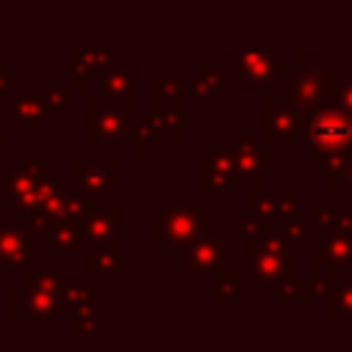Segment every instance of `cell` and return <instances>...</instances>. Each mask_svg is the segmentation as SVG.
<instances>
[{"label": "cell", "instance_id": "obj_20", "mask_svg": "<svg viewBox=\"0 0 352 352\" xmlns=\"http://www.w3.org/2000/svg\"><path fill=\"white\" fill-rule=\"evenodd\" d=\"M138 94V69L126 60L113 63L99 74V96L118 104H135Z\"/></svg>", "mask_w": 352, "mask_h": 352}, {"label": "cell", "instance_id": "obj_36", "mask_svg": "<svg viewBox=\"0 0 352 352\" xmlns=\"http://www.w3.org/2000/svg\"><path fill=\"white\" fill-rule=\"evenodd\" d=\"M8 88H11V66L8 63H0V102L8 94Z\"/></svg>", "mask_w": 352, "mask_h": 352}, {"label": "cell", "instance_id": "obj_12", "mask_svg": "<svg viewBox=\"0 0 352 352\" xmlns=\"http://www.w3.org/2000/svg\"><path fill=\"white\" fill-rule=\"evenodd\" d=\"M198 184L212 195V201H223L226 192L236 187L234 138H214L212 146L198 157Z\"/></svg>", "mask_w": 352, "mask_h": 352}, {"label": "cell", "instance_id": "obj_35", "mask_svg": "<svg viewBox=\"0 0 352 352\" xmlns=\"http://www.w3.org/2000/svg\"><path fill=\"white\" fill-rule=\"evenodd\" d=\"M60 74H63V77H66V80H69V85H72V88H74V91H80V88H85V82H88V77H85V74H82V72H77V69H74V63H72V60H69V63H63V66H60Z\"/></svg>", "mask_w": 352, "mask_h": 352}, {"label": "cell", "instance_id": "obj_17", "mask_svg": "<svg viewBox=\"0 0 352 352\" xmlns=\"http://www.w3.org/2000/svg\"><path fill=\"white\" fill-rule=\"evenodd\" d=\"M314 261L324 267L327 278L352 275V228H319L311 245Z\"/></svg>", "mask_w": 352, "mask_h": 352}, {"label": "cell", "instance_id": "obj_27", "mask_svg": "<svg viewBox=\"0 0 352 352\" xmlns=\"http://www.w3.org/2000/svg\"><path fill=\"white\" fill-rule=\"evenodd\" d=\"M44 242H50L52 250L58 253H85V242L80 234V223L77 220H55L50 223Z\"/></svg>", "mask_w": 352, "mask_h": 352}, {"label": "cell", "instance_id": "obj_15", "mask_svg": "<svg viewBox=\"0 0 352 352\" xmlns=\"http://www.w3.org/2000/svg\"><path fill=\"white\" fill-rule=\"evenodd\" d=\"M272 148L258 138H250V132L245 126H236L234 132V157H236V187H256L261 184V179L272 176L275 160H272Z\"/></svg>", "mask_w": 352, "mask_h": 352}, {"label": "cell", "instance_id": "obj_19", "mask_svg": "<svg viewBox=\"0 0 352 352\" xmlns=\"http://www.w3.org/2000/svg\"><path fill=\"white\" fill-rule=\"evenodd\" d=\"M250 192V212L258 214L267 226H283L292 214L300 209V192L297 190H272L261 192L258 184L248 190Z\"/></svg>", "mask_w": 352, "mask_h": 352}, {"label": "cell", "instance_id": "obj_9", "mask_svg": "<svg viewBox=\"0 0 352 352\" xmlns=\"http://www.w3.org/2000/svg\"><path fill=\"white\" fill-rule=\"evenodd\" d=\"M135 104H118L107 102L102 96L91 99L85 104V138L96 143V148H104L110 154H121L126 140V121Z\"/></svg>", "mask_w": 352, "mask_h": 352}, {"label": "cell", "instance_id": "obj_33", "mask_svg": "<svg viewBox=\"0 0 352 352\" xmlns=\"http://www.w3.org/2000/svg\"><path fill=\"white\" fill-rule=\"evenodd\" d=\"M236 228H239V236H242V242H253L264 228H267V223L258 217V214H253V212H245V214H236Z\"/></svg>", "mask_w": 352, "mask_h": 352}, {"label": "cell", "instance_id": "obj_31", "mask_svg": "<svg viewBox=\"0 0 352 352\" xmlns=\"http://www.w3.org/2000/svg\"><path fill=\"white\" fill-rule=\"evenodd\" d=\"M126 140L132 143L135 151H148L154 135H151V118H148V110H132L129 113V121H126Z\"/></svg>", "mask_w": 352, "mask_h": 352}, {"label": "cell", "instance_id": "obj_30", "mask_svg": "<svg viewBox=\"0 0 352 352\" xmlns=\"http://www.w3.org/2000/svg\"><path fill=\"white\" fill-rule=\"evenodd\" d=\"M209 280H212L209 297H212L214 302H231V300H236V294H239V289H242V280H239V275H236L234 261H231L228 267H223L220 272H214Z\"/></svg>", "mask_w": 352, "mask_h": 352}, {"label": "cell", "instance_id": "obj_29", "mask_svg": "<svg viewBox=\"0 0 352 352\" xmlns=\"http://www.w3.org/2000/svg\"><path fill=\"white\" fill-rule=\"evenodd\" d=\"M124 60L121 50H110V52H88V50H77L72 55V63L77 72H82L85 77H99L104 69H110L113 63Z\"/></svg>", "mask_w": 352, "mask_h": 352}, {"label": "cell", "instance_id": "obj_39", "mask_svg": "<svg viewBox=\"0 0 352 352\" xmlns=\"http://www.w3.org/2000/svg\"><path fill=\"white\" fill-rule=\"evenodd\" d=\"M0 278H3V275H0Z\"/></svg>", "mask_w": 352, "mask_h": 352}, {"label": "cell", "instance_id": "obj_25", "mask_svg": "<svg viewBox=\"0 0 352 352\" xmlns=\"http://www.w3.org/2000/svg\"><path fill=\"white\" fill-rule=\"evenodd\" d=\"M85 272L104 278H124V248H88L85 250Z\"/></svg>", "mask_w": 352, "mask_h": 352}, {"label": "cell", "instance_id": "obj_5", "mask_svg": "<svg viewBox=\"0 0 352 352\" xmlns=\"http://www.w3.org/2000/svg\"><path fill=\"white\" fill-rule=\"evenodd\" d=\"M50 154L28 151L22 162H0V192H3V220L25 223L30 214L38 187L47 176Z\"/></svg>", "mask_w": 352, "mask_h": 352}, {"label": "cell", "instance_id": "obj_28", "mask_svg": "<svg viewBox=\"0 0 352 352\" xmlns=\"http://www.w3.org/2000/svg\"><path fill=\"white\" fill-rule=\"evenodd\" d=\"M324 311L336 314L338 324H352V275L324 289Z\"/></svg>", "mask_w": 352, "mask_h": 352}, {"label": "cell", "instance_id": "obj_32", "mask_svg": "<svg viewBox=\"0 0 352 352\" xmlns=\"http://www.w3.org/2000/svg\"><path fill=\"white\" fill-rule=\"evenodd\" d=\"M47 96H50V104L58 116H72L74 113V102H72V85L69 80L58 72L47 80Z\"/></svg>", "mask_w": 352, "mask_h": 352}, {"label": "cell", "instance_id": "obj_16", "mask_svg": "<svg viewBox=\"0 0 352 352\" xmlns=\"http://www.w3.org/2000/svg\"><path fill=\"white\" fill-rule=\"evenodd\" d=\"M33 236L22 223L0 220V275L3 278H30L33 264Z\"/></svg>", "mask_w": 352, "mask_h": 352}, {"label": "cell", "instance_id": "obj_3", "mask_svg": "<svg viewBox=\"0 0 352 352\" xmlns=\"http://www.w3.org/2000/svg\"><path fill=\"white\" fill-rule=\"evenodd\" d=\"M212 226V217L187 201H160L157 212L146 217V236L157 242L162 253H179L201 239Z\"/></svg>", "mask_w": 352, "mask_h": 352}, {"label": "cell", "instance_id": "obj_24", "mask_svg": "<svg viewBox=\"0 0 352 352\" xmlns=\"http://www.w3.org/2000/svg\"><path fill=\"white\" fill-rule=\"evenodd\" d=\"M110 324H113L110 311H104L99 302H91V305H85L82 311L74 314L72 338H74V341H96Z\"/></svg>", "mask_w": 352, "mask_h": 352}, {"label": "cell", "instance_id": "obj_18", "mask_svg": "<svg viewBox=\"0 0 352 352\" xmlns=\"http://www.w3.org/2000/svg\"><path fill=\"white\" fill-rule=\"evenodd\" d=\"M0 110L8 116L14 126H41L55 113L47 96V88H8L0 102Z\"/></svg>", "mask_w": 352, "mask_h": 352}, {"label": "cell", "instance_id": "obj_11", "mask_svg": "<svg viewBox=\"0 0 352 352\" xmlns=\"http://www.w3.org/2000/svg\"><path fill=\"white\" fill-rule=\"evenodd\" d=\"M258 124H261V140L272 151H294L300 146V135L305 129L302 113L280 96L261 104Z\"/></svg>", "mask_w": 352, "mask_h": 352}, {"label": "cell", "instance_id": "obj_23", "mask_svg": "<svg viewBox=\"0 0 352 352\" xmlns=\"http://www.w3.org/2000/svg\"><path fill=\"white\" fill-rule=\"evenodd\" d=\"M96 289H99V278L94 275H66L63 286H60V308L66 316H74L77 311H82L85 305L96 302Z\"/></svg>", "mask_w": 352, "mask_h": 352}, {"label": "cell", "instance_id": "obj_13", "mask_svg": "<svg viewBox=\"0 0 352 352\" xmlns=\"http://www.w3.org/2000/svg\"><path fill=\"white\" fill-rule=\"evenodd\" d=\"M80 234L88 248H124V201L102 198L80 220Z\"/></svg>", "mask_w": 352, "mask_h": 352}, {"label": "cell", "instance_id": "obj_6", "mask_svg": "<svg viewBox=\"0 0 352 352\" xmlns=\"http://www.w3.org/2000/svg\"><path fill=\"white\" fill-rule=\"evenodd\" d=\"M223 69L228 72V80L239 91H256V88H278L289 72L292 63L283 52H236L228 50L223 55Z\"/></svg>", "mask_w": 352, "mask_h": 352}, {"label": "cell", "instance_id": "obj_37", "mask_svg": "<svg viewBox=\"0 0 352 352\" xmlns=\"http://www.w3.org/2000/svg\"><path fill=\"white\" fill-rule=\"evenodd\" d=\"M11 129H14V124H11L8 116L0 110V140H8V138H11Z\"/></svg>", "mask_w": 352, "mask_h": 352}, {"label": "cell", "instance_id": "obj_8", "mask_svg": "<svg viewBox=\"0 0 352 352\" xmlns=\"http://www.w3.org/2000/svg\"><path fill=\"white\" fill-rule=\"evenodd\" d=\"M236 245L231 239H226L223 226H209V231L195 239L190 248L173 253V264H179L184 270L187 278H212L214 272H220L223 267H228L234 261Z\"/></svg>", "mask_w": 352, "mask_h": 352}, {"label": "cell", "instance_id": "obj_2", "mask_svg": "<svg viewBox=\"0 0 352 352\" xmlns=\"http://www.w3.org/2000/svg\"><path fill=\"white\" fill-rule=\"evenodd\" d=\"M102 201V198H91L85 195L72 176H44L36 204L30 209V214L25 217V228L33 239H44L50 223L55 220H80L82 214H88V209Z\"/></svg>", "mask_w": 352, "mask_h": 352}, {"label": "cell", "instance_id": "obj_10", "mask_svg": "<svg viewBox=\"0 0 352 352\" xmlns=\"http://www.w3.org/2000/svg\"><path fill=\"white\" fill-rule=\"evenodd\" d=\"M297 253L300 250H267V248H248L245 253H234V267L242 280V289H261L275 286L289 272H297Z\"/></svg>", "mask_w": 352, "mask_h": 352}, {"label": "cell", "instance_id": "obj_1", "mask_svg": "<svg viewBox=\"0 0 352 352\" xmlns=\"http://www.w3.org/2000/svg\"><path fill=\"white\" fill-rule=\"evenodd\" d=\"M63 278L66 272L60 267H36V272L8 294L11 314L19 316L25 327H60L66 316L60 308Z\"/></svg>", "mask_w": 352, "mask_h": 352}, {"label": "cell", "instance_id": "obj_4", "mask_svg": "<svg viewBox=\"0 0 352 352\" xmlns=\"http://www.w3.org/2000/svg\"><path fill=\"white\" fill-rule=\"evenodd\" d=\"M330 74H333V55L305 52L300 55V63L292 66L289 77L275 88V96L286 99L302 113V118H308L314 110L330 102L336 85Z\"/></svg>", "mask_w": 352, "mask_h": 352}, {"label": "cell", "instance_id": "obj_26", "mask_svg": "<svg viewBox=\"0 0 352 352\" xmlns=\"http://www.w3.org/2000/svg\"><path fill=\"white\" fill-rule=\"evenodd\" d=\"M187 91V82L179 74H151L146 80V102L148 107L165 104V102H182Z\"/></svg>", "mask_w": 352, "mask_h": 352}, {"label": "cell", "instance_id": "obj_21", "mask_svg": "<svg viewBox=\"0 0 352 352\" xmlns=\"http://www.w3.org/2000/svg\"><path fill=\"white\" fill-rule=\"evenodd\" d=\"M226 80H228V72L214 63H204L198 66V72L187 80V96L190 102L195 104H217L226 99Z\"/></svg>", "mask_w": 352, "mask_h": 352}, {"label": "cell", "instance_id": "obj_14", "mask_svg": "<svg viewBox=\"0 0 352 352\" xmlns=\"http://www.w3.org/2000/svg\"><path fill=\"white\" fill-rule=\"evenodd\" d=\"M72 179H74V184L85 195H91V198H110L113 192H118L124 187V165L116 162L110 157V151L96 148L82 162H77L72 168Z\"/></svg>", "mask_w": 352, "mask_h": 352}, {"label": "cell", "instance_id": "obj_38", "mask_svg": "<svg viewBox=\"0 0 352 352\" xmlns=\"http://www.w3.org/2000/svg\"><path fill=\"white\" fill-rule=\"evenodd\" d=\"M0 220H3V192H0Z\"/></svg>", "mask_w": 352, "mask_h": 352}, {"label": "cell", "instance_id": "obj_34", "mask_svg": "<svg viewBox=\"0 0 352 352\" xmlns=\"http://www.w3.org/2000/svg\"><path fill=\"white\" fill-rule=\"evenodd\" d=\"M333 99L338 107H344L349 116H352V77H344V80H336V88H333Z\"/></svg>", "mask_w": 352, "mask_h": 352}, {"label": "cell", "instance_id": "obj_22", "mask_svg": "<svg viewBox=\"0 0 352 352\" xmlns=\"http://www.w3.org/2000/svg\"><path fill=\"white\" fill-rule=\"evenodd\" d=\"M148 118H151L154 140H184L187 138V104H184V99L148 107Z\"/></svg>", "mask_w": 352, "mask_h": 352}, {"label": "cell", "instance_id": "obj_7", "mask_svg": "<svg viewBox=\"0 0 352 352\" xmlns=\"http://www.w3.org/2000/svg\"><path fill=\"white\" fill-rule=\"evenodd\" d=\"M308 143L314 151V162L338 160L352 148V116L338 104H322L305 118Z\"/></svg>", "mask_w": 352, "mask_h": 352}]
</instances>
